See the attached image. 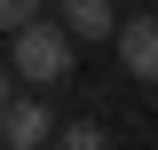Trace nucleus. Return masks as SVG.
Segmentation results:
<instances>
[{"label": "nucleus", "mask_w": 158, "mask_h": 150, "mask_svg": "<svg viewBox=\"0 0 158 150\" xmlns=\"http://www.w3.org/2000/svg\"><path fill=\"white\" fill-rule=\"evenodd\" d=\"M111 48H118V71L127 79H158V16H127L111 32Z\"/></svg>", "instance_id": "2"}, {"label": "nucleus", "mask_w": 158, "mask_h": 150, "mask_svg": "<svg viewBox=\"0 0 158 150\" xmlns=\"http://www.w3.org/2000/svg\"><path fill=\"white\" fill-rule=\"evenodd\" d=\"M8 95H16V87H8V71H0V111H8Z\"/></svg>", "instance_id": "7"}, {"label": "nucleus", "mask_w": 158, "mask_h": 150, "mask_svg": "<svg viewBox=\"0 0 158 150\" xmlns=\"http://www.w3.org/2000/svg\"><path fill=\"white\" fill-rule=\"evenodd\" d=\"M56 142H63V150H95V142H103V127H87V119H71V127H56Z\"/></svg>", "instance_id": "5"}, {"label": "nucleus", "mask_w": 158, "mask_h": 150, "mask_svg": "<svg viewBox=\"0 0 158 150\" xmlns=\"http://www.w3.org/2000/svg\"><path fill=\"white\" fill-rule=\"evenodd\" d=\"M24 16H40V0H0V32H16Z\"/></svg>", "instance_id": "6"}, {"label": "nucleus", "mask_w": 158, "mask_h": 150, "mask_svg": "<svg viewBox=\"0 0 158 150\" xmlns=\"http://www.w3.org/2000/svg\"><path fill=\"white\" fill-rule=\"evenodd\" d=\"M48 134H56L48 103H32V95H8V111H0V142H8V150H40Z\"/></svg>", "instance_id": "3"}, {"label": "nucleus", "mask_w": 158, "mask_h": 150, "mask_svg": "<svg viewBox=\"0 0 158 150\" xmlns=\"http://www.w3.org/2000/svg\"><path fill=\"white\" fill-rule=\"evenodd\" d=\"M56 16L71 24V40H111V32H118L111 0H56Z\"/></svg>", "instance_id": "4"}, {"label": "nucleus", "mask_w": 158, "mask_h": 150, "mask_svg": "<svg viewBox=\"0 0 158 150\" xmlns=\"http://www.w3.org/2000/svg\"><path fill=\"white\" fill-rule=\"evenodd\" d=\"M8 40H16V63H8V71H16L24 87H63V79H71V63H79L71 24H40V16H24Z\"/></svg>", "instance_id": "1"}]
</instances>
